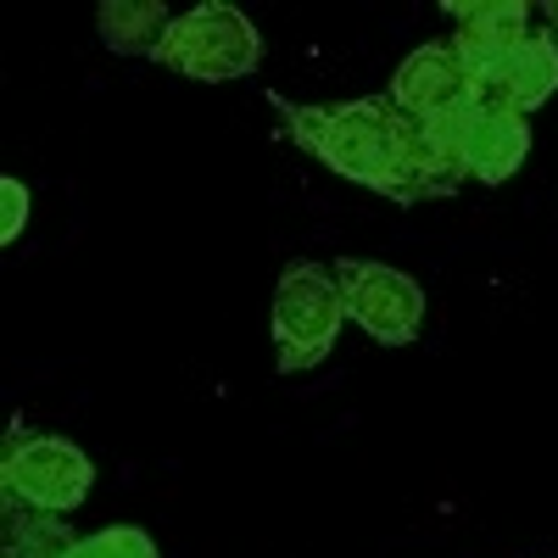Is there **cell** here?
Listing matches in <instances>:
<instances>
[{"label": "cell", "instance_id": "6da1fadb", "mask_svg": "<svg viewBox=\"0 0 558 558\" xmlns=\"http://www.w3.org/2000/svg\"><path fill=\"white\" fill-rule=\"evenodd\" d=\"M268 107L307 157H318L330 173L363 184L397 207L418 202H447L470 184L463 168L452 118L441 123H413L408 112L391 107V96H363V101H336V107H302L268 89Z\"/></svg>", "mask_w": 558, "mask_h": 558}, {"label": "cell", "instance_id": "7a4b0ae2", "mask_svg": "<svg viewBox=\"0 0 558 558\" xmlns=\"http://www.w3.org/2000/svg\"><path fill=\"white\" fill-rule=\"evenodd\" d=\"M157 68L202 78V84H223V78H246L263 62V34L257 23L229 7V0H202L184 17H173L168 39L157 45Z\"/></svg>", "mask_w": 558, "mask_h": 558}, {"label": "cell", "instance_id": "3957f363", "mask_svg": "<svg viewBox=\"0 0 558 558\" xmlns=\"http://www.w3.org/2000/svg\"><path fill=\"white\" fill-rule=\"evenodd\" d=\"M347 324L341 286L324 263H286L274 286V347H279V375H307L336 352V336Z\"/></svg>", "mask_w": 558, "mask_h": 558}, {"label": "cell", "instance_id": "277c9868", "mask_svg": "<svg viewBox=\"0 0 558 558\" xmlns=\"http://www.w3.org/2000/svg\"><path fill=\"white\" fill-rule=\"evenodd\" d=\"M0 486H7L12 502H28L39 514H73L96 486V463L68 436H39L12 425L7 458H0Z\"/></svg>", "mask_w": 558, "mask_h": 558}, {"label": "cell", "instance_id": "5b68a950", "mask_svg": "<svg viewBox=\"0 0 558 558\" xmlns=\"http://www.w3.org/2000/svg\"><path fill=\"white\" fill-rule=\"evenodd\" d=\"M336 286L347 302V318L380 347H408L425 330V286L391 263L368 257H336Z\"/></svg>", "mask_w": 558, "mask_h": 558}, {"label": "cell", "instance_id": "8992f818", "mask_svg": "<svg viewBox=\"0 0 558 558\" xmlns=\"http://www.w3.org/2000/svg\"><path fill=\"white\" fill-rule=\"evenodd\" d=\"M386 96L413 123H441V118H458V112L481 107V78H475L470 62L452 51V39H425L418 51L402 57Z\"/></svg>", "mask_w": 558, "mask_h": 558}, {"label": "cell", "instance_id": "52a82bcc", "mask_svg": "<svg viewBox=\"0 0 558 558\" xmlns=\"http://www.w3.org/2000/svg\"><path fill=\"white\" fill-rule=\"evenodd\" d=\"M441 12L458 23L452 28V51L475 73L502 62L508 51H520V45L542 28L531 0H441Z\"/></svg>", "mask_w": 558, "mask_h": 558}, {"label": "cell", "instance_id": "ba28073f", "mask_svg": "<svg viewBox=\"0 0 558 558\" xmlns=\"http://www.w3.org/2000/svg\"><path fill=\"white\" fill-rule=\"evenodd\" d=\"M481 107L486 112H508V118H525L542 101L558 96V39L547 28H536L520 51H508L502 62L481 68Z\"/></svg>", "mask_w": 558, "mask_h": 558}, {"label": "cell", "instance_id": "9c48e42d", "mask_svg": "<svg viewBox=\"0 0 558 558\" xmlns=\"http://www.w3.org/2000/svg\"><path fill=\"white\" fill-rule=\"evenodd\" d=\"M452 134H458V151H463V168L481 184H508L520 173V162L531 157V123L525 118H508V112H458L452 118Z\"/></svg>", "mask_w": 558, "mask_h": 558}, {"label": "cell", "instance_id": "30bf717a", "mask_svg": "<svg viewBox=\"0 0 558 558\" xmlns=\"http://www.w3.org/2000/svg\"><path fill=\"white\" fill-rule=\"evenodd\" d=\"M96 28H101L112 57H157V45L173 28V12L162 0H101Z\"/></svg>", "mask_w": 558, "mask_h": 558}, {"label": "cell", "instance_id": "8fae6325", "mask_svg": "<svg viewBox=\"0 0 558 558\" xmlns=\"http://www.w3.org/2000/svg\"><path fill=\"white\" fill-rule=\"evenodd\" d=\"M78 547L68 514H39L7 497V558H68Z\"/></svg>", "mask_w": 558, "mask_h": 558}, {"label": "cell", "instance_id": "7c38bea8", "mask_svg": "<svg viewBox=\"0 0 558 558\" xmlns=\"http://www.w3.org/2000/svg\"><path fill=\"white\" fill-rule=\"evenodd\" d=\"M68 558H157V542L140 525H107L96 536H78V547Z\"/></svg>", "mask_w": 558, "mask_h": 558}, {"label": "cell", "instance_id": "4fadbf2b", "mask_svg": "<svg viewBox=\"0 0 558 558\" xmlns=\"http://www.w3.org/2000/svg\"><path fill=\"white\" fill-rule=\"evenodd\" d=\"M28 223V184L23 179H0V246H12Z\"/></svg>", "mask_w": 558, "mask_h": 558}, {"label": "cell", "instance_id": "5bb4252c", "mask_svg": "<svg viewBox=\"0 0 558 558\" xmlns=\"http://www.w3.org/2000/svg\"><path fill=\"white\" fill-rule=\"evenodd\" d=\"M536 17H547V23H542V28H547V34H553V39H558V0H547V7H542V12H536Z\"/></svg>", "mask_w": 558, "mask_h": 558}]
</instances>
